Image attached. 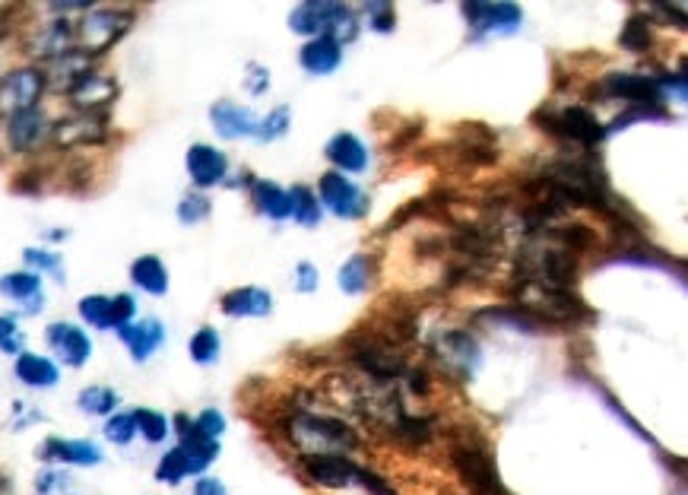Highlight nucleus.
Listing matches in <instances>:
<instances>
[{
  "instance_id": "obj_7",
  "label": "nucleus",
  "mask_w": 688,
  "mask_h": 495,
  "mask_svg": "<svg viewBox=\"0 0 688 495\" xmlns=\"http://www.w3.org/2000/svg\"><path fill=\"white\" fill-rule=\"evenodd\" d=\"M318 197L321 207L333 213L337 219H365L371 210V197L343 172H324L318 181Z\"/></svg>"
},
{
  "instance_id": "obj_48",
  "label": "nucleus",
  "mask_w": 688,
  "mask_h": 495,
  "mask_svg": "<svg viewBox=\"0 0 688 495\" xmlns=\"http://www.w3.org/2000/svg\"><path fill=\"white\" fill-rule=\"evenodd\" d=\"M191 495H229V489L222 480H216V476H197L191 486Z\"/></svg>"
},
{
  "instance_id": "obj_25",
  "label": "nucleus",
  "mask_w": 688,
  "mask_h": 495,
  "mask_svg": "<svg viewBox=\"0 0 688 495\" xmlns=\"http://www.w3.org/2000/svg\"><path fill=\"white\" fill-rule=\"evenodd\" d=\"M473 32H511L520 26L517 4H460Z\"/></svg>"
},
{
  "instance_id": "obj_34",
  "label": "nucleus",
  "mask_w": 688,
  "mask_h": 495,
  "mask_svg": "<svg viewBox=\"0 0 688 495\" xmlns=\"http://www.w3.org/2000/svg\"><path fill=\"white\" fill-rule=\"evenodd\" d=\"M102 438L108 445H115V448H130L137 442V416L134 410H118V413H111L105 423H102Z\"/></svg>"
},
{
  "instance_id": "obj_2",
  "label": "nucleus",
  "mask_w": 688,
  "mask_h": 495,
  "mask_svg": "<svg viewBox=\"0 0 688 495\" xmlns=\"http://www.w3.org/2000/svg\"><path fill=\"white\" fill-rule=\"evenodd\" d=\"M448 457H451V467L463 480V486H467L473 495H508L505 486H501L492 451L486 448V442H482V435L457 432L451 438Z\"/></svg>"
},
{
  "instance_id": "obj_28",
  "label": "nucleus",
  "mask_w": 688,
  "mask_h": 495,
  "mask_svg": "<svg viewBox=\"0 0 688 495\" xmlns=\"http://www.w3.org/2000/svg\"><path fill=\"white\" fill-rule=\"evenodd\" d=\"M251 200H254V210L260 216L273 219V223H286V219H292V191L280 188L276 181L254 178Z\"/></svg>"
},
{
  "instance_id": "obj_45",
  "label": "nucleus",
  "mask_w": 688,
  "mask_h": 495,
  "mask_svg": "<svg viewBox=\"0 0 688 495\" xmlns=\"http://www.w3.org/2000/svg\"><path fill=\"white\" fill-rule=\"evenodd\" d=\"M51 16H64V20H70V16H83L89 13L92 7V0H54V4H45Z\"/></svg>"
},
{
  "instance_id": "obj_44",
  "label": "nucleus",
  "mask_w": 688,
  "mask_h": 495,
  "mask_svg": "<svg viewBox=\"0 0 688 495\" xmlns=\"http://www.w3.org/2000/svg\"><path fill=\"white\" fill-rule=\"evenodd\" d=\"M270 89V70L264 67V64H257V61H251L248 67H245V93L248 96H264Z\"/></svg>"
},
{
  "instance_id": "obj_6",
  "label": "nucleus",
  "mask_w": 688,
  "mask_h": 495,
  "mask_svg": "<svg viewBox=\"0 0 688 495\" xmlns=\"http://www.w3.org/2000/svg\"><path fill=\"white\" fill-rule=\"evenodd\" d=\"M77 315L86 327L92 330H118L134 324L140 318V305L134 299V292H115V296H105V292H89L77 302Z\"/></svg>"
},
{
  "instance_id": "obj_14",
  "label": "nucleus",
  "mask_w": 688,
  "mask_h": 495,
  "mask_svg": "<svg viewBox=\"0 0 688 495\" xmlns=\"http://www.w3.org/2000/svg\"><path fill=\"white\" fill-rule=\"evenodd\" d=\"M4 137L13 153H32L51 137V121L45 118L42 108H23V112L7 115Z\"/></svg>"
},
{
  "instance_id": "obj_33",
  "label": "nucleus",
  "mask_w": 688,
  "mask_h": 495,
  "mask_svg": "<svg viewBox=\"0 0 688 495\" xmlns=\"http://www.w3.org/2000/svg\"><path fill=\"white\" fill-rule=\"evenodd\" d=\"M32 489L35 495H80V486L67 467H48V464L35 473Z\"/></svg>"
},
{
  "instance_id": "obj_12",
  "label": "nucleus",
  "mask_w": 688,
  "mask_h": 495,
  "mask_svg": "<svg viewBox=\"0 0 688 495\" xmlns=\"http://www.w3.org/2000/svg\"><path fill=\"white\" fill-rule=\"evenodd\" d=\"M184 169H188V178H191L194 191L207 194L216 185H226L229 156L213 143H191V150L184 153Z\"/></svg>"
},
{
  "instance_id": "obj_24",
  "label": "nucleus",
  "mask_w": 688,
  "mask_h": 495,
  "mask_svg": "<svg viewBox=\"0 0 688 495\" xmlns=\"http://www.w3.org/2000/svg\"><path fill=\"white\" fill-rule=\"evenodd\" d=\"M96 70V58H89L86 51L80 48H73L67 54H61L58 61H51L48 70H45V77H48V89H54V93H70L73 86H77L86 73Z\"/></svg>"
},
{
  "instance_id": "obj_15",
  "label": "nucleus",
  "mask_w": 688,
  "mask_h": 495,
  "mask_svg": "<svg viewBox=\"0 0 688 495\" xmlns=\"http://www.w3.org/2000/svg\"><path fill=\"white\" fill-rule=\"evenodd\" d=\"M118 343L127 350L130 362L146 365L165 346V324L156 315L137 318L134 324H127V327L118 330Z\"/></svg>"
},
{
  "instance_id": "obj_37",
  "label": "nucleus",
  "mask_w": 688,
  "mask_h": 495,
  "mask_svg": "<svg viewBox=\"0 0 688 495\" xmlns=\"http://www.w3.org/2000/svg\"><path fill=\"white\" fill-rule=\"evenodd\" d=\"M23 261L32 273H39V277L45 280H54V283H64V261H61V254L58 251H51V248H26L23 251Z\"/></svg>"
},
{
  "instance_id": "obj_31",
  "label": "nucleus",
  "mask_w": 688,
  "mask_h": 495,
  "mask_svg": "<svg viewBox=\"0 0 688 495\" xmlns=\"http://www.w3.org/2000/svg\"><path fill=\"white\" fill-rule=\"evenodd\" d=\"M137 435L146 448H162L172 435V419L156 407H137Z\"/></svg>"
},
{
  "instance_id": "obj_11",
  "label": "nucleus",
  "mask_w": 688,
  "mask_h": 495,
  "mask_svg": "<svg viewBox=\"0 0 688 495\" xmlns=\"http://www.w3.org/2000/svg\"><path fill=\"white\" fill-rule=\"evenodd\" d=\"M45 343L51 350V359L67 369H86L92 359V337L83 324L73 321H51L45 327Z\"/></svg>"
},
{
  "instance_id": "obj_42",
  "label": "nucleus",
  "mask_w": 688,
  "mask_h": 495,
  "mask_svg": "<svg viewBox=\"0 0 688 495\" xmlns=\"http://www.w3.org/2000/svg\"><path fill=\"white\" fill-rule=\"evenodd\" d=\"M362 16L368 20V26L375 32H390L397 23V13H394V4H362Z\"/></svg>"
},
{
  "instance_id": "obj_21",
  "label": "nucleus",
  "mask_w": 688,
  "mask_h": 495,
  "mask_svg": "<svg viewBox=\"0 0 688 495\" xmlns=\"http://www.w3.org/2000/svg\"><path fill=\"white\" fill-rule=\"evenodd\" d=\"M13 378L29 391H54L61 384V365L42 353H20L13 359Z\"/></svg>"
},
{
  "instance_id": "obj_39",
  "label": "nucleus",
  "mask_w": 688,
  "mask_h": 495,
  "mask_svg": "<svg viewBox=\"0 0 688 495\" xmlns=\"http://www.w3.org/2000/svg\"><path fill=\"white\" fill-rule=\"evenodd\" d=\"M289 124H292V112H289V105L273 108V112H270L267 118H260V124H257V140H260V143L283 140V137L289 134Z\"/></svg>"
},
{
  "instance_id": "obj_8",
  "label": "nucleus",
  "mask_w": 688,
  "mask_h": 495,
  "mask_svg": "<svg viewBox=\"0 0 688 495\" xmlns=\"http://www.w3.org/2000/svg\"><path fill=\"white\" fill-rule=\"evenodd\" d=\"M299 467L302 473L314 486L321 489H349V486H359L365 480V464L352 461V457H340V454H308L299 457Z\"/></svg>"
},
{
  "instance_id": "obj_49",
  "label": "nucleus",
  "mask_w": 688,
  "mask_h": 495,
  "mask_svg": "<svg viewBox=\"0 0 688 495\" xmlns=\"http://www.w3.org/2000/svg\"><path fill=\"white\" fill-rule=\"evenodd\" d=\"M663 86H666L673 96H679L682 102H688V77H685V73H682V77H669V80H663Z\"/></svg>"
},
{
  "instance_id": "obj_41",
  "label": "nucleus",
  "mask_w": 688,
  "mask_h": 495,
  "mask_svg": "<svg viewBox=\"0 0 688 495\" xmlns=\"http://www.w3.org/2000/svg\"><path fill=\"white\" fill-rule=\"evenodd\" d=\"M0 353H7L13 359L26 353V334L16 324V315H0Z\"/></svg>"
},
{
  "instance_id": "obj_18",
  "label": "nucleus",
  "mask_w": 688,
  "mask_h": 495,
  "mask_svg": "<svg viewBox=\"0 0 688 495\" xmlns=\"http://www.w3.org/2000/svg\"><path fill=\"white\" fill-rule=\"evenodd\" d=\"M67 99L77 105V112H92V115H108V105L118 99V83L108 73L92 70L70 89Z\"/></svg>"
},
{
  "instance_id": "obj_4",
  "label": "nucleus",
  "mask_w": 688,
  "mask_h": 495,
  "mask_svg": "<svg viewBox=\"0 0 688 495\" xmlns=\"http://www.w3.org/2000/svg\"><path fill=\"white\" fill-rule=\"evenodd\" d=\"M134 26V10L124 7H92L80 16L77 23V48L86 51L89 58H102L108 48H115L127 29Z\"/></svg>"
},
{
  "instance_id": "obj_29",
  "label": "nucleus",
  "mask_w": 688,
  "mask_h": 495,
  "mask_svg": "<svg viewBox=\"0 0 688 495\" xmlns=\"http://www.w3.org/2000/svg\"><path fill=\"white\" fill-rule=\"evenodd\" d=\"M130 283L140 292L153 299L169 296V267L162 264L159 254H140V258L130 264Z\"/></svg>"
},
{
  "instance_id": "obj_43",
  "label": "nucleus",
  "mask_w": 688,
  "mask_h": 495,
  "mask_svg": "<svg viewBox=\"0 0 688 495\" xmlns=\"http://www.w3.org/2000/svg\"><path fill=\"white\" fill-rule=\"evenodd\" d=\"M194 429H197L200 435L213 438V442H219V435L226 432V416H222L216 407H207V410H200V413L194 416Z\"/></svg>"
},
{
  "instance_id": "obj_16",
  "label": "nucleus",
  "mask_w": 688,
  "mask_h": 495,
  "mask_svg": "<svg viewBox=\"0 0 688 495\" xmlns=\"http://www.w3.org/2000/svg\"><path fill=\"white\" fill-rule=\"evenodd\" d=\"M0 296L20 308V315L35 318V315H42V308H45V280L32 270L4 273V277H0Z\"/></svg>"
},
{
  "instance_id": "obj_9",
  "label": "nucleus",
  "mask_w": 688,
  "mask_h": 495,
  "mask_svg": "<svg viewBox=\"0 0 688 495\" xmlns=\"http://www.w3.org/2000/svg\"><path fill=\"white\" fill-rule=\"evenodd\" d=\"M35 457L48 467H99L105 464V451L99 442H89V438H64V435H48L45 442L35 448Z\"/></svg>"
},
{
  "instance_id": "obj_26",
  "label": "nucleus",
  "mask_w": 688,
  "mask_h": 495,
  "mask_svg": "<svg viewBox=\"0 0 688 495\" xmlns=\"http://www.w3.org/2000/svg\"><path fill=\"white\" fill-rule=\"evenodd\" d=\"M299 64L311 77H330L333 70H340L343 64V45L333 35H318L308 39L299 51Z\"/></svg>"
},
{
  "instance_id": "obj_13",
  "label": "nucleus",
  "mask_w": 688,
  "mask_h": 495,
  "mask_svg": "<svg viewBox=\"0 0 688 495\" xmlns=\"http://www.w3.org/2000/svg\"><path fill=\"white\" fill-rule=\"evenodd\" d=\"M349 7L337 0H314V4H299L289 13V29L305 39H318V35H333L337 26L346 20Z\"/></svg>"
},
{
  "instance_id": "obj_22",
  "label": "nucleus",
  "mask_w": 688,
  "mask_h": 495,
  "mask_svg": "<svg viewBox=\"0 0 688 495\" xmlns=\"http://www.w3.org/2000/svg\"><path fill=\"white\" fill-rule=\"evenodd\" d=\"M324 156L330 159L333 172H343V175H362V172H368V165H371L368 146L356 134H349V131L333 134L327 140V146H324Z\"/></svg>"
},
{
  "instance_id": "obj_23",
  "label": "nucleus",
  "mask_w": 688,
  "mask_h": 495,
  "mask_svg": "<svg viewBox=\"0 0 688 495\" xmlns=\"http://www.w3.org/2000/svg\"><path fill=\"white\" fill-rule=\"evenodd\" d=\"M600 93L609 99H625L635 105H660L663 89L660 83L647 80V77H635V73H612L600 83Z\"/></svg>"
},
{
  "instance_id": "obj_40",
  "label": "nucleus",
  "mask_w": 688,
  "mask_h": 495,
  "mask_svg": "<svg viewBox=\"0 0 688 495\" xmlns=\"http://www.w3.org/2000/svg\"><path fill=\"white\" fill-rule=\"evenodd\" d=\"M622 48H628V51H635V54H641V51H647L650 45H654V32H650V26H647V20L641 13H635L631 16V20L625 23V29H622Z\"/></svg>"
},
{
  "instance_id": "obj_30",
  "label": "nucleus",
  "mask_w": 688,
  "mask_h": 495,
  "mask_svg": "<svg viewBox=\"0 0 688 495\" xmlns=\"http://www.w3.org/2000/svg\"><path fill=\"white\" fill-rule=\"evenodd\" d=\"M77 410L89 419H108L121 410V394L111 384H86L77 394Z\"/></svg>"
},
{
  "instance_id": "obj_50",
  "label": "nucleus",
  "mask_w": 688,
  "mask_h": 495,
  "mask_svg": "<svg viewBox=\"0 0 688 495\" xmlns=\"http://www.w3.org/2000/svg\"><path fill=\"white\" fill-rule=\"evenodd\" d=\"M67 235H70L67 229H48V232H45V238H48V242H64Z\"/></svg>"
},
{
  "instance_id": "obj_10",
  "label": "nucleus",
  "mask_w": 688,
  "mask_h": 495,
  "mask_svg": "<svg viewBox=\"0 0 688 495\" xmlns=\"http://www.w3.org/2000/svg\"><path fill=\"white\" fill-rule=\"evenodd\" d=\"M48 89V77L42 67L26 64L10 70L4 80H0V112L13 115L23 112V108H39V99Z\"/></svg>"
},
{
  "instance_id": "obj_32",
  "label": "nucleus",
  "mask_w": 688,
  "mask_h": 495,
  "mask_svg": "<svg viewBox=\"0 0 688 495\" xmlns=\"http://www.w3.org/2000/svg\"><path fill=\"white\" fill-rule=\"evenodd\" d=\"M375 280V261L368 254H352V258L340 267V289L346 296H359Z\"/></svg>"
},
{
  "instance_id": "obj_27",
  "label": "nucleus",
  "mask_w": 688,
  "mask_h": 495,
  "mask_svg": "<svg viewBox=\"0 0 688 495\" xmlns=\"http://www.w3.org/2000/svg\"><path fill=\"white\" fill-rule=\"evenodd\" d=\"M219 308L229 318H267L273 311V296L260 286H238L219 299Z\"/></svg>"
},
{
  "instance_id": "obj_46",
  "label": "nucleus",
  "mask_w": 688,
  "mask_h": 495,
  "mask_svg": "<svg viewBox=\"0 0 688 495\" xmlns=\"http://www.w3.org/2000/svg\"><path fill=\"white\" fill-rule=\"evenodd\" d=\"M318 283H321V273H318V267H314V264L302 261L299 267H295V289H299V292H314V289H318Z\"/></svg>"
},
{
  "instance_id": "obj_5",
  "label": "nucleus",
  "mask_w": 688,
  "mask_h": 495,
  "mask_svg": "<svg viewBox=\"0 0 688 495\" xmlns=\"http://www.w3.org/2000/svg\"><path fill=\"white\" fill-rule=\"evenodd\" d=\"M429 356L444 375H451L457 381H470L479 365V343L467 330L444 327L429 337Z\"/></svg>"
},
{
  "instance_id": "obj_17",
  "label": "nucleus",
  "mask_w": 688,
  "mask_h": 495,
  "mask_svg": "<svg viewBox=\"0 0 688 495\" xmlns=\"http://www.w3.org/2000/svg\"><path fill=\"white\" fill-rule=\"evenodd\" d=\"M54 143L61 146H96L108 140V115H92V112H73L64 121L51 127Z\"/></svg>"
},
{
  "instance_id": "obj_47",
  "label": "nucleus",
  "mask_w": 688,
  "mask_h": 495,
  "mask_svg": "<svg viewBox=\"0 0 688 495\" xmlns=\"http://www.w3.org/2000/svg\"><path fill=\"white\" fill-rule=\"evenodd\" d=\"M42 410H35V407H29V403H20V400H16L13 403V429H29L32 423H42Z\"/></svg>"
},
{
  "instance_id": "obj_3",
  "label": "nucleus",
  "mask_w": 688,
  "mask_h": 495,
  "mask_svg": "<svg viewBox=\"0 0 688 495\" xmlns=\"http://www.w3.org/2000/svg\"><path fill=\"white\" fill-rule=\"evenodd\" d=\"M533 124L543 127V131L555 140L578 143V146H587V150L606 137V127L600 124V118L584 105H568V108L543 105L533 112Z\"/></svg>"
},
{
  "instance_id": "obj_20",
  "label": "nucleus",
  "mask_w": 688,
  "mask_h": 495,
  "mask_svg": "<svg viewBox=\"0 0 688 495\" xmlns=\"http://www.w3.org/2000/svg\"><path fill=\"white\" fill-rule=\"evenodd\" d=\"M210 124L213 131L222 140H241V137H257V124L260 118L251 112V108L229 102V99H219L210 108Z\"/></svg>"
},
{
  "instance_id": "obj_35",
  "label": "nucleus",
  "mask_w": 688,
  "mask_h": 495,
  "mask_svg": "<svg viewBox=\"0 0 688 495\" xmlns=\"http://www.w3.org/2000/svg\"><path fill=\"white\" fill-rule=\"evenodd\" d=\"M292 219L305 229H314L324 219V207H321V197L314 194L305 185H295L292 188Z\"/></svg>"
},
{
  "instance_id": "obj_19",
  "label": "nucleus",
  "mask_w": 688,
  "mask_h": 495,
  "mask_svg": "<svg viewBox=\"0 0 688 495\" xmlns=\"http://www.w3.org/2000/svg\"><path fill=\"white\" fill-rule=\"evenodd\" d=\"M73 48H77V23L64 20V16H51V20L32 35V54L45 64L58 61L61 54Z\"/></svg>"
},
{
  "instance_id": "obj_38",
  "label": "nucleus",
  "mask_w": 688,
  "mask_h": 495,
  "mask_svg": "<svg viewBox=\"0 0 688 495\" xmlns=\"http://www.w3.org/2000/svg\"><path fill=\"white\" fill-rule=\"evenodd\" d=\"M210 210H213V204H210L207 194H203V191H188V194L178 200L175 216H178L181 226H197V223H203V219L210 216Z\"/></svg>"
},
{
  "instance_id": "obj_36",
  "label": "nucleus",
  "mask_w": 688,
  "mask_h": 495,
  "mask_svg": "<svg viewBox=\"0 0 688 495\" xmlns=\"http://www.w3.org/2000/svg\"><path fill=\"white\" fill-rule=\"evenodd\" d=\"M222 353V337H219V330L210 327V324H203L197 327L191 340H188V356L197 362V365H213Z\"/></svg>"
},
{
  "instance_id": "obj_1",
  "label": "nucleus",
  "mask_w": 688,
  "mask_h": 495,
  "mask_svg": "<svg viewBox=\"0 0 688 495\" xmlns=\"http://www.w3.org/2000/svg\"><path fill=\"white\" fill-rule=\"evenodd\" d=\"M286 442L299 451V457L308 454H340L349 457L362 448V435L352 429L343 416L318 413L311 407H289L280 419Z\"/></svg>"
}]
</instances>
